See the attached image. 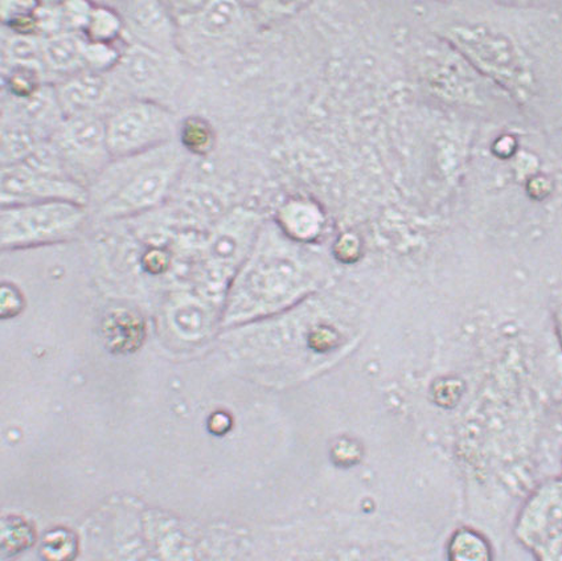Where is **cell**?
Returning <instances> with one entry per match:
<instances>
[{"instance_id": "obj_16", "label": "cell", "mask_w": 562, "mask_h": 561, "mask_svg": "<svg viewBox=\"0 0 562 561\" xmlns=\"http://www.w3.org/2000/svg\"><path fill=\"white\" fill-rule=\"evenodd\" d=\"M3 56L9 67H43V42L37 41L36 36L19 35L12 32V36L4 41Z\"/></svg>"}, {"instance_id": "obj_20", "label": "cell", "mask_w": 562, "mask_h": 561, "mask_svg": "<svg viewBox=\"0 0 562 561\" xmlns=\"http://www.w3.org/2000/svg\"><path fill=\"white\" fill-rule=\"evenodd\" d=\"M538 561H562V535L533 552Z\"/></svg>"}, {"instance_id": "obj_1", "label": "cell", "mask_w": 562, "mask_h": 561, "mask_svg": "<svg viewBox=\"0 0 562 561\" xmlns=\"http://www.w3.org/2000/svg\"><path fill=\"white\" fill-rule=\"evenodd\" d=\"M315 276L312 256L282 232L265 229L235 277L228 315L249 317L286 305L313 285Z\"/></svg>"}, {"instance_id": "obj_12", "label": "cell", "mask_w": 562, "mask_h": 561, "mask_svg": "<svg viewBox=\"0 0 562 561\" xmlns=\"http://www.w3.org/2000/svg\"><path fill=\"white\" fill-rule=\"evenodd\" d=\"M49 139L36 128L22 122L4 120L2 128V166L21 164L38 146Z\"/></svg>"}, {"instance_id": "obj_11", "label": "cell", "mask_w": 562, "mask_h": 561, "mask_svg": "<svg viewBox=\"0 0 562 561\" xmlns=\"http://www.w3.org/2000/svg\"><path fill=\"white\" fill-rule=\"evenodd\" d=\"M120 74L128 86L150 90L165 81L164 55L135 43L122 53Z\"/></svg>"}, {"instance_id": "obj_19", "label": "cell", "mask_w": 562, "mask_h": 561, "mask_svg": "<svg viewBox=\"0 0 562 561\" xmlns=\"http://www.w3.org/2000/svg\"><path fill=\"white\" fill-rule=\"evenodd\" d=\"M122 53L114 44L90 43L87 41L86 66L94 72L108 74L119 67Z\"/></svg>"}, {"instance_id": "obj_4", "label": "cell", "mask_w": 562, "mask_h": 561, "mask_svg": "<svg viewBox=\"0 0 562 561\" xmlns=\"http://www.w3.org/2000/svg\"><path fill=\"white\" fill-rule=\"evenodd\" d=\"M113 159L137 156L170 144L178 131L176 115L153 100L127 102L106 119Z\"/></svg>"}, {"instance_id": "obj_17", "label": "cell", "mask_w": 562, "mask_h": 561, "mask_svg": "<svg viewBox=\"0 0 562 561\" xmlns=\"http://www.w3.org/2000/svg\"><path fill=\"white\" fill-rule=\"evenodd\" d=\"M236 18V5L232 3H211L203 5L198 18L199 30L204 35H223Z\"/></svg>"}, {"instance_id": "obj_15", "label": "cell", "mask_w": 562, "mask_h": 561, "mask_svg": "<svg viewBox=\"0 0 562 561\" xmlns=\"http://www.w3.org/2000/svg\"><path fill=\"white\" fill-rule=\"evenodd\" d=\"M43 67L38 66H10L4 74V88L11 100H25L41 92L43 82Z\"/></svg>"}, {"instance_id": "obj_5", "label": "cell", "mask_w": 562, "mask_h": 561, "mask_svg": "<svg viewBox=\"0 0 562 561\" xmlns=\"http://www.w3.org/2000/svg\"><path fill=\"white\" fill-rule=\"evenodd\" d=\"M50 142L70 176L82 184H86L83 177L92 183L113 160L108 144L106 120L95 113L64 120Z\"/></svg>"}, {"instance_id": "obj_6", "label": "cell", "mask_w": 562, "mask_h": 561, "mask_svg": "<svg viewBox=\"0 0 562 561\" xmlns=\"http://www.w3.org/2000/svg\"><path fill=\"white\" fill-rule=\"evenodd\" d=\"M44 202L88 205V187L72 178L47 176L23 162L2 166V207Z\"/></svg>"}, {"instance_id": "obj_10", "label": "cell", "mask_w": 562, "mask_h": 561, "mask_svg": "<svg viewBox=\"0 0 562 561\" xmlns=\"http://www.w3.org/2000/svg\"><path fill=\"white\" fill-rule=\"evenodd\" d=\"M43 67L50 72L74 76L86 66L87 38L72 31H61L59 34L42 38Z\"/></svg>"}, {"instance_id": "obj_18", "label": "cell", "mask_w": 562, "mask_h": 561, "mask_svg": "<svg viewBox=\"0 0 562 561\" xmlns=\"http://www.w3.org/2000/svg\"><path fill=\"white\" fill-rule=\"evenodd\" d=\"M179 138L184 152L203 154L209 150L211 144L210 127L203 120L187 119L179 128Z\"/></svg>"}, {"instance_id": "obj_8", "label": "cell", "mask_w": 562, "mask_h": 561, "mask_svg": "<svg viewBox=\"0 0 562 561\" xmlns=\"http://www.w3.org/2000/svg\"><path fill=\"white\" fill-rule=\"evenodd\" d=\"M125 25L137 38V44L160 55H170L176 48V25L164 4L135 2L124 5Z\"/></svg>"}, {"instance_id": "obj_13", "label": "cell", "mask_w": 562, "mask_h": 561, "mask_svg": "<svg viewBox=\"0 0 562 561\" xmlns=\"http://www.w3.org/2000/svg\"><path fill=\"white\" fill-rule=\"evenodd\" d=\"M125 29L121 12L103 4H92L82 36L90 43L114 44Z\"/></svg>"}, {"instance_id": "obj_7", "label": "cell", "mask_w": 562, "mask_h": 561, "mask_svg": "<svg viewBox=\"0 0 562 561\" xmlns=\"http://www.w3.org/2000/svg\"><path fill=\"white\" fill-rule=\"evenodd\" d=\"M514 532L519 543L531 552L560 537L562 535V485H552L536 494L521 509Z\"/></svg>"}, {"instance_id": "obj_3", "label": "cell", "mask_w": 562, "mask_h": 561, "mask_svg": "<svg viewBox=\"0 0 562 561\" xmlns=\"http://www.w3.org/2000/svg\"><path fill=\"white\" fill-rule=\"evenodd\" d=\"M88 205L44 202L2 207V248L21 249L66 242L82 228Z\"/></svg>"}, {"instance_id": "obj_9", "label": "cell", "mask_w": 562, "mask_h": 561, "mask_svg": "<svg viewBox=\"0 0 562 561\" xmlns=\"http://www.w3.org/2000/svg\"><path fill=\"white\" fill-rule=\"evenodd\" d=\"M110 89L112 83L108 74L83 69L67 77L55 87L64 120L95 113V109L108 100Z\"/></svg>"}, {"instance_id": "obj_14", "label": "cell", "mask_w": 562, "mask_h": 561, "mask_svg": "<svg viewBox=\"0 0 562 561\" xmlns=\"http://www.w3.org/2000/svg\"><path fill=\"white\" fill-rule=\"evenodd\" d=\"M448 558L449 561H493V548L482 534L461 528L449 541Z\"/></svg>"}, {"instance_id": "obj_2", "label": "cell", "mask_w": 562, "mask_h": 561, "mask_svg": "<svg viewBox=\"0 0 562 561\" xmlns=\"http://www.w3.org/2000/svg\"><path fill=\"white\" fill-rule=\"evenodd\" d=\"M184 160L183 147L173 141L137 156L113 159L88 184L89 204L108 218L157 207L176 184Z\"/></svg>"}]
</instances>
